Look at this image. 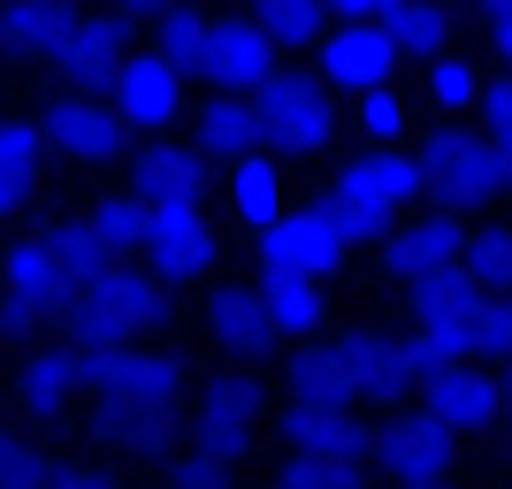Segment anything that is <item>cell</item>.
<instances>
[{
	"instance_id": "obj_31",
	"label": "cell",
	"mask_w": 512,
	"mask_h": 489,
	"mask_svg": "<svg viewBox=\"0 0 512 489\" xmlns=\"http://www.w3.org/2000/svg\"><path fill=\"white\" fill-rule=\"evenodd\" d=\"M161 23V39H153V54L176 69V77H207V39H214V16H199V8H184L176 0L169 16H153Z\"/></svg>"
},
{
	"instance_id": "obj_47",
	"label": "cell",
	"mask_w": 512,
	"mask_h": 489,
	"mask_svg": "<svg viewBox=\"0 0 512 489\" xmlns=\"http://www.w3.org/2000/svg\"><path fill=\"white\" fill-rule=\"evenodd\" d=\"M490 146H497V161H505V192H512V130H497Z\"/></svg>"
},
{
	"instance_id": "obj_32",
	"label": "cell",
	"mask_w": 512,
	"mask_h": 489,
	"mask_svg": "<svg viewBox=\"0 0 512 489\" xmlns=\"http://www.w3.org/2000/svg\"><path fill=\"white\" fill-rule=\"evenodd\" d=\"M230 207H237V222H245V230H276V214H283V176H276V161H237L230 169Z\"/></svg>"
},
{
	"instance_id": "obj_29",
	"label": "cell",
	"mask_w": 512,
	"mask_h": 489,
	"mask_svg": "<svg viewBox=\"0 0 512 489\" xmlns=\"http://www.w3.org/2000/svg\"><path fill=\"white\" fill-rule=\"evenodd\" d=\"M383 31H390V46H398V62H436V54H451V8L444 0H398Z\"/></svg>"
},
{
	"instance_id": "obj_43",
	"label": "cell",
	"mask_w": 512,
	"mask_h": 489,
	"mask_svg": "<svg viewBox=\"0 0 512 489\" xmlns=\"http://www.w3.org/2000/svg\"><path fill=\"white\" fill-rule=\"evenodd\" d=\"M46 489H130V482H123V474H107V467H54Z\"/></svg>"
},
{
	"instance_id": "obj_24",
	"label": "cell",
	"mask_w": 512,
	"mask_h": 489,
	"mask_svg": "<svg viewBox=\"0 0 512 489\" xmlns=\"http://www.w3.org/2000/svg\"><path fill=\"white\" fill-rule=\"evenodd\" d=\"M207 329L222 352H237V360H253L260 344H276V329H268V298L245 291V283H222V291L207 298Z\"/></svg>"
},
{
	"instance_id": "obj_46",
	"label": "cell",
	"mask_w": 512,
	"mask_h": 489,
	"mask_svg": "<svg viewBox=\"0 0 512 489\" xmlns=\"http://www.w3.org/2000/svg\"><path fill=\"white\" fill-rule=\"evenodd\" d=\"M169 8H176V0H107V16H169Z\"/></svg>"
},
{
	"instance_id": "obj_23",
	"label": "cell",
	"mask_w": 512,
	"mask_h": 489,
	"mask_svg": "<svg viewBox=\"0 0 512 489\" xmlns=\"http://www.w3.org/2000/svg\"><path fill=\"white\" fill-rule=\"evenodd\" d=\"M207 192V153L184 146V138H153L146 153H138V199H199Z\"/></svg>"
},
{
	"instance_id": "obj_16",
	"label": "cell",
	"mask_w": 512,
	"mask_h": 489,
	"mask_svg": "<svg viewBox=\"0 0 512 489\" xmlns=\"http://www.w3.org/2000/svg\"><path fill=\"white\" fill-rule=\"evenodd\" d=\"M421 413L444 436H482V428H497L505 421V398H497V383L482 375V367H444V375H428L421 383Z\"/></svg>"
},
{
	"instance_id": "obj_34",
	"label": "cell",
	"mask_w": 512,
	"mask_h": 489,
	"mask_svg": "<svg viewBox=\"0 0 512 489\" xmlns=\"http://www.w3.org/2000/svg\"><path fill=\"white\" fill-rule=\"evenodd\" d=\"M459 276H467V283H474L482 298L512 291V230H497V222L467 230V253H459Z\"/></svg>"
},
{
	"instance_id": "obj_17",
	"label": "cell",
	"mask_w": 512,
	"mask_h": 489,
	"mask_svg": "<svg viewBox=\"0 0 512 489\" xmlns=\"http://www.w3.org/2000/svg\"><path fill=\"white\" fill-rule=\"evenodd\" d=\"M276 69H283V62H276V39H268L253 16H214V39H207V77H214V92H245V100H253Z\"/></svg>"
},
{
	"instance_id": "obj_12",
	"label": "cell",
	"mask_w": 512,
	"mask_h": 489,
	"mask_svg": "<svg viewBox=\"0 0 512 489\" xmlns=\"http://www.w3.org/2000/svg\"><path fill=\"white\" fill-rule=\"evenodd\" d=\"M459 253H467V230H459V214H413V222H398V230L383 237V268L406 291H421V283L436 276H459Z\"/></svg>"
},
{
	"instance_id": "obj_48",
	"label": "cell",
	"mask_w": 512,
	"mask_h": 489,
	"mask_svg": "<svg viewBox=\"0 0 512 489\" xmlns=\"http://www.w3.org/2000/svg\"><path fill=\"white\" fill-rule=\"evenodd\" d=\"M497 398H505V421H512V360H505V383H497Z\"/></svg>"
},
{
	"instance_id": "obj_11",
	"label": "cell",
	"mask_w": 512,
	"mask_h": 489,
	"mask_svg": "<svg viewBox=\"0 0 512 489\" xmlns=\"http://www.w3.org/2000/svg\"><path fill=\"white\" fill-rule=\"evenodd\" d=\"M314 77L329 92H375V85H390L398 77V46H390V31L383 23H329V39L314 46Z\"/></svg>"
},
{
	"instance_id": "obj_21",
	"label": "cell",
	"mask_w": 512,
	"mask_h": 489,
	"mask_svg": "<svg viewBox=\"0 0 512 489\" xmlns=\"http://www.w3.org/2000/svg\"><path fill=\"white\" fill-rule=\"evenodd\" d=\"M77 390H85V352L77 344H39L31 360H23V405L39 413V421H54V413H69L77 405Z\"/></svg>"
},
{
	"instance_id": "obj_41",
	"label": "cell",
	"mask_w": 512,
	"mask_h": 489,
	"mask_svg": "<svg viewBox=\"0 0 512 489\" xmlns=\"http://www.w3.org/2000/svg\"><path fill=\"white\" fill-rule=\"evenodd\" d=\"M161 489H237V467H222V459H214V451H176L169 459V482Z\"/></svg>"
},
{
	"instance_id": "obj_1",
	"label": "cell",
	"mask_w": 512,
	"mask_h": 489,
	"mask_svg": "<svg viewBox=\"0 0 512 489\" xmlns=\"http://www.w3.org/2000/svg\"><path fill=\"white\" fill-rule=\"evenodd\" d=\"M69 344L77 352H115V344H138L146 329L169 321V283L153 268H130V260H107L85 291L69 298Z\"/></svg>"
},
{
	"instance_id": "obj_7",
	"label": "cell",
	"mask_w": 512,
	"mask_h": 489,
	"mask_svg": "<svg viewBox=\"0 0 512 489\" xmlns=\"http://www.w3.org/2000/svg\"><path fill=\"white\" fill-rule=\"evenodd\" d=\"M0 337H31L39 321H54V314H69V276L54 268V245H46V230H31V237H16L8 245V260H0Z\"/></svg>"
},
{
	"instance_id": "obj_2",
	"label": "cell",
	"mask_w": 512,
	"mask_h": 489,
	"mask_svg": "<svg viewBox=\"0 0 512 489\" xmlns=\"http://www.w3.org/2000/svg\"><path fill=\"white\" fill-rule=\"evenodd\" d=\"M329 214L344 222V237L352 245H375V237L398 230V214L421 199V161H413L406 146H367L352 153L337 176H329Z\"/></svg>"
},
{
	"instance_id": "obj_6",
	"label": "cell",
	"mask_w": 512,
	"mask_h": 489,
	"mask_svg": "<svg viewBox=\"0 0 512 489\" xmlns=\"http://www.w3.org/2000/svg\"><path fill=\"white\" fill-rule=\"evenodd\" d=\"M85 390H92V405H138V413H176V405H184V360H169V352H146V344L85 352Z\"/></svg>"
},
{
	"instance_id": "obj_45",
	"label": "cell",
	"mask_w": 512,
	"mask_h": 489,
	"mask_svg": "<svg viewBox=\"0 0 512 489\" xmlns=\"http://www.w3.org/2000/svg\"><path fill=\"white\" fill-rule=\"evenodd\" d=\"M482 23H490V54H497V62L512 69V0L497 8V16H482Z\"/></svg>"
},
{
	"instance_id": "obj_10",
	"label": "cell",
	"mask_w": 512,
	"mask_h": 489,
	"mask_svg": "<svg viewBox=\"0 0 512 489\" xmlns=\"http://www.w3.org/2000/svg\"><path fill=\"white\" fill-rule=\"evenodd\" d=\"M123 138H130V123L100 92H62V100H46V115H39V146H54L62 161H85V169L115 161Z\"/></svg>"
},
{
	"instance_id": "obj_20",
	"label": "cell",
	"mask_w": 512,
	"mask_h": 489,
	"mask_svg": "<svg viewBox=\"0 0 512 489\" xmlns=\"http://www.w3.org/2000/svg\"><path fill=\"white\" fill-rule=\"evenodd\" d=\"M283 444L291 451H329V459H360L367 467V428L360 405H283Z\"/></svg>"
},
{
	"instance_id": "obj_26",
	"label": "cell",
	"mask_w": 512,
	"mask_h": 489,
	"mask_svg": "<svg viewBox=\"0 0 512 489\" xmlns=\"http://www.w3.org/2000/svg\"><path fill=\"white\" fill-rule=\"evenodd\" d=\"M92 436H100L107 451L169 459V451H176V413H138V405H92Z\"/></svg>"
},
{
	"instance_id": "obj_14",
	"label": "cell",
	"mask_w": 512,
	"mask_h": 489,
	"mask_svg": "<svg viewBox=\"0 0 512 489\" xmlns=\"http://www.w3.org/2000/svg\"><path fill=\"white\" fill-rule=\"evenodd\" d=\"M199 451H214L222 467H237L245 451H253V436H260V383L253 375H214L207 390H199Z\"/></svg>"
},
{
	"instance_id": "obj_37",
	"label": "cell",
	"mask_w": 512,
	"mask_h": 489,
	"mask_svg": "<svg viewBox=\"0 0 512 489\" xmlns=\"http://www.w3.org/2000/svg\"><path fill=\"white\" fill-rule=\"evenodd\" d=\"M367 467L360 459H329V451H283L276 489H360Z\"/></svg>"
},
{
	"instance_id": "obj_13",
	"label": "cell",
	"mask_w": 512,
	"mask_h": 489,
	"mask_svg": "<svg viewBox=\"0 0 512 489\" xmlns=\"http://www.w3.org/2000/svg\"><path fill=\"white\" fill-rule=\"evenodd\" d=\"M337 360H344V383H352V405H398L406 390H421L406 337H390V329H344Z\"/></svg>"
},
{
	"instance_id": "obj_30",
	"label": "cell",
	"mask_w": 512,
	"mask_h": 489,
	"mask_svg": "<svg viewBox=\"0 0 512 489\" xmlns=\"http://www.w3.org/2000/svg\"><path fill=\"white\" fill-rule=\"evenodd\" d=\"M253 23L276 39V54H314L329 39V0H253Z\"/></svg>"
},
{
	"instance_id": "obj_8",
	"label": "cell",
	"mask_w": 512,
	"mask_h": 489,
	"mask_svg": "<svg viewBox=\"0 0 512 489\" xmlns=\"http://www.w3.org/2000/svg\"><path fill=\"white\" fill-rule=\"evenodd\" d=\"M451 459H459V436H444L428 413H398V421L367 428V467L390 474L398 489H436Z\"/></svg>"
},
{
	"instance_id": "obj_5",
	"label": "cell",
	"mask_w": 512,
	"mask_h": 489,
	"mask_svg": "<svg viewBox=\"0 0 512 489\" xmlns=\"http://www.w3.org/2000/svg\"><path fill=\"white\" fill-rule=\"evenodd\" d=\"M352 253L344 222L329 214V199H299V207L276 214V230H260V276H306V283H329Z\"/></svg>"
},
{
	"instance_id": "obj_35",
	"label": "cell",
	"mask_w": 512,
	"mask_h": 489,
	"mask_svg": "<svg viewBox=\"0 0 512 489\" xmlns=\"http://www.w3.org/2000/svg\"><path fill=\"white\" fill-rule=\"evenodd\" d=\"M46 245H54V268L69 276V291H85V283L107 268V245L92 237V222H85V214H62V222L46 230Z\"/></svg>"
},
{
	"instance_id": "obj_38",
	"label": "cell",
	"mask_w": 512,
	"mask_h": 489,
	"mask_svg": "<svg viewBox=\"0 0 512 489\" xmlns=\"http://www.w3.org/2000/svg\"><path fill=\"white\" fill-rule=\"evenodd\" d=\"M54 482V451L23 428H0V489H46Z\"/></svg>"
},
{
	"instance_id": "obj_49",
	"label": "cell",
	"mask_w": 512,
	"mask_h": 489,
	"mask_svg": "<svg viewBox=\"0 0 512 489\" xmlns=\"http://www.w3.org/2000/svg\"><path fill=\"white\" fill-rule=\"evenodd\" d=\"M436 489H444V482H436Z\"/></svg>"
},
{
	"instance_id": "obj_39",
	"label": "cell",
	"mask_w": 512,
	"mask_h": 489,
	"mask_svg": "<svg viewBox=\"0 0 512 489\" xmlns=\"http://www.w3.org/2000/svg\"><path fill=\"white\" fill-rule=\"evenodd\" d=\"M406 123H413L406 92H390V85L360 92V138H367V146H398V138H406Z\"/></svg>"
},
{
	"instance_id": "obj_44",
	"label": "cell",
	"mask_w": 512,
	"mask_h": 489,
	"mask_svg": "<svg viewBox=\"0 0 512 489\" xmlns=\"http://www.w3.org/2000/svg\"><path fill=\"white\" fill-rule=\"evenodd\" d=\"M398 0H329V23H390Z\"/></svg>"
},
{
	"instance_id": "obj_36",
	"label": "cell",
	"mask_w": 512,
	"mask_h": 489,
	"mask_svg": "<svg viewBox=\"0 0 512 489\" xmlns=\"http://www.w3.org/2000/svg\"><path fill=\"white\" fill-rule=\"evenodd\" d=\"M428 107L436 115H467V107H482V62H459V54H436L421 77Z\"/></svg>"
},
{
	"instance_id": "obj_40",
	"label": "cell",
	"mask_w": 512,
	"mask_h": 489,
	"mask_svg": "<svg viewBox=\"0 0 512 489\" xmlns=\"http://www.w3.org/2000/svg\"><path fill=\"white\" fill-rule=\"evenodd\" d=\"M474 360H512V291L482 298V314H474Z\"/></svg>"
},
{
	"instance_id": "obj_15",
	"label": "cell",
	"mask_w": 512,
	"mask_h": 489,
	"mask_svg": "<svg viewBox=\"0 0 512 489\" xmlns=\"http://www.w3.org/2000/svg\"><path fill=\"white\" fill-rule=\"evenodd\" d=\"M123 62H130V23L107 16V8L77 16V23H69V39L54 46V69H62L69 92H107Z\"/></svg>"
},
{
	"instance_id": "obj_33",
	"label": "cell",
	"mask_w": 512,
	"mask_h": 489,
	"mask_svg": "<svg viewBox=\"0 0 512 489\" xmlns=\"http://www.w3.org/2000/svg\"><path fill=\"white\" fill-rule=\"evenodd\" d=\"M85 222H92V237L107 245V260H130L138 245H146V199H138V192H100Z\"/></svg>"
},
{
	"instance_id": "obj_4",
	"label": "cell",
	"mask_w": 512,
	"mask_h": 489,
	"mask_svg": "<svg viewBox=\"0 0 512 489\" xmlns=\"http://www.w3.org/2000/svg\"><path fill=\"white\" fill-rule=\"evenodd\" d=\"M253 107H260V146L276 153V161H314V153L337 138L329 85L306 77V69H276V77L253 92Z\"/></svg>"
},
{
	"instance_id": "obj_42",
	"label": "cell",
	"mask_w": 512,
	"mask_h": 489,
	"mask_svg": "<svg viewBox=\"0 0 512 489\" xmlns=\"http://www.w3.org/2000/svg\"><path fill=\"white\" fill-rule=\"evenodd\" d=\"M482 123H490V138H497V130H512V69L482 85Z\"/></svg>"
},
{
	"instance_id": "obj_18",
	"label": "cell",
	"mask_w": 512,
	"mask_h": 489,
	"mask_svg": "<svg viewBox=\"0 0 512 489\" xmlns=\"http://www.w3.org/2000/svg\"><path fill=\"white\" fill-rule=\"evenodd\" d=\"M107 92H115V115H123L130 130H161V123H176V107H184V77H176L161 54H130Z\"/></svg>"
},
{
	"instance_id": "obj_27",
	"label": "cell",
	"mask_w": 512,
	"mask_h": 489,
	"mask_svg": "<svg viewBox=\"0 0 512 489\" xmlns=\"http://www.w3.org/2000/svg\"><path fill=\"white\" fill-rule=\"evenodd\" d=\"M283 405H352V383H344L337 344H299L291 352V375H283Z\"/></svg>"
},
{
	"instance_id": "obj_22",
	"label": "cell",
	"mask_w": 512,
	"mask_h": 489,
	"mask_svg": "<svg viewBox=\"0 0 512 489\" xmlns=\"http://www.w3.org/2000/svg\"><path fill=\"white\" fill-rule=\"evenodd\" d=\"M207 161H253L260 153V107L245 100V92H214L207 107H199V138H192Z\"/></svg>"
},
{
	"instance_id": "obj_3",
	"label": "cell",
	"mask_w": 512,
	"mask_h": 489,
	"mask_svg": "<svg viewBox=\"0 0 512 489\" xmlns=\"http://www.w3.org/2000/svg\"><path fill=\"white\" fill-rule=\"evenodd\" d=\"M421 192L436 199L444 214H482L490 199H505V161H497L490 130H467V123H436L421 138Z\"/></svg>"
},
{
	"instance_id": "obj_9",
	"label": "cell",
	"mask_w": 512,
	"mask_h": 489,
	"mask_svg": "<svg viewBox=\"0 0 512 489\" xmlns=\"http://www.w3.org/2000/svg\"><path fill=\"white\" fill-rule=\"evenodd\" d=\"M146 268L161 283H192V276H207L214 268V222H207V207L199 199H153L146 207Z\"/></svg>"
},
{
	"instance_id": "obj_28",
	"label": "cell",
	"mask_w": 512,
	"mask_h": 489,
	"mask_svg": "<svg viewBox=\"0 0 512 489\" xmlns=\"http://www.w3.org/2000/svg\"><path fill=\"white\" fill-rule=\"evenodd\" d=\"M39 161H46L39 123H0V222L31 207V192H39Z\"/></svg>"
},
{
	"instance_id": "obj_25",
	"label": "cell",
	"mask_w": 512,
	"mask_h": 489,
	"mask_svg": "<svg viewBox=\"0 0 512 489\" xmlns=\"http://www.w3.org/2000/svg\"><path fill=\"white\" fill-rule=\"evenodd\" d=\"M260 298H268V329L291 344H314L321 321H329V291L306 276H260Z\"/></svg>"
},
{
	"instance_id": "obj_19",
	"label": "cell",
	"mask_w": 512,
	"mask_h": 489,
	"mask_svg": "<svg viewBox=\"0 0 512 489\" xmlns=\"http://www.w3.org/2000/svg\"><path fill=\"white\" fill-rule=\"evenodd\" d=\"M77 8L69 0H0V54L16 62H54V46L69 39Z\"/></svg>"
}]
</instances>
